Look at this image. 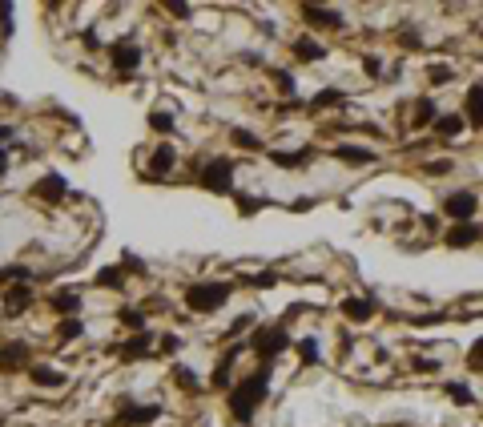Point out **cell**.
I'll list each match as a JSON object with an SVG mask.
<instances>
[{
	"mask_svg": "<svg viewBox=\"0 0 483 427\" xmlns=\"http://www.w3.org/2000/svg\"><path fill=\"white\" fill-rule=\"evenodd\" d=\"M8 17H13V4H0V20L8 24Z\"/></svg>",
	"mask_w": 483,
	"mask_h": 427,
	"instance_id": "cell-46",
	"label": "cell"
},
{
	"mask_svg": "<svg viewBox=\"0 0 483 427\" xmlns=\"http://www.w3.org/2000/svg\"><path fill=\"white\" fill-rule=\"evenodd\" d=\"M294 351H298V355H302V363H310V367L318 363V339H298V343H294Z\"/></svg>",
	"mask_w": 483,
	"mask_h": 427,
	"instance_id": "cell-32",
	"label": "cell"
},
{
	"mask_svg": "<svg viewBox=\"0 0 483 427\" xmlns=\"http://www.w3.org/2000/svg\"><path fill=\"white\" fill-rule=\"evenodd\" d=\"M314 206H318V202H314V197H298V202H294V206H290V210H294V214H302V210H314Z\"/></svg>",
	"mask_w": 483,
	"mask_h": 427,
	"instance_id": "cell-43",
	"label": "cell"
},
{
	"mask_svg": "<svg viewBox=\"0 0 483 427\" xmlns=\"http://www.w3.org/2000/svg\"><path fill=\"white\" fill-rule=\"evenodd\" d=\"M427 77H431V85H447L455 73H451L447 65H431V69H427Z\"/></svg>",
	"mask_w": 483,
	"mask_h": 427,
	"instance_id": "cell-38",
	"label": "cell"
},
{
	"mask_svg": "<svg viewBox=\"0 0 483 427\" xmlns=\"http://www.w3.org/2000/svg\"><path fill=\"white\" fill-rule=\"evenodd\" d=\"M294 57L314 65V61H322V57H326V49H322L318 41H310V36H298V41H294Z\"/></svg>",
	"mask_w": 483,
	"mask_h": 427,
	"instance_id": "cell-24",
	"label": "cell"
},
{
	"mask_svg": "<svg viewBox=\"0 0 483 427\" xmlns=\"http://www.w3.org/2000/svg\"><path fill=\"white\" fill-rule=\"evenodd\" d=\"M302 20H310L314 29H342V13L326 4H302Z\"/></svg>",
	"mask_w": 483,
	"mask_h": 427,
	"instance_id": "cell-8",
	"label": "cell"
},
{
	"mask_svg": "<svg viewBox=\"0 0 483 427\" xmlns=\"http://www.w3.org/2000/svg\"><path fill=\"white\" fill-rule=\"evenodd\" d=\"M177 346H181V343H177V335H161V351H169V355H174Z\"/></svg>",
	"mask_w": 483,
	"mask_h": 427,
	"instance_id": "cell-44",
	"label": "cell"
},
{
	"mask_svg": "<svg viewBox=\"0 0 483 427\" xmlns=\"http://www.w3.org/2000/svg\"><path fill=\"white\" fill-rule=\"evenodd\" d=\"M80 335H85V323H80L77 314H73V318H64L61 327H57V339H80Z\"/></svg>",
	"mask_w": 483,
	"mask_h": 427,
	"instance_id": "cell-31",
	"label": "cell"
},
{
	"mask_svg": "<svg viewBox=\"0 0 483 427\" xmlns=\"http://www.w3.org/2000/svg\"><path fill=\"white\" fill-rule=\"evenodd\" d=\"M374 311H379L374 298H342V314H346L351 323H370V314Z\"/></svg>",
	"mask_w": 483,
	"mask_h": 427,
	"instance_id": "cell-16",
	"label": "cell"
},
{
	"mask_svg": "<svg viewBox=\"0 0 483 427\" xmlns=\"http://www.w3.org/2000/svg\"><path fill=\"white\" fill-rule=\"evenodd\" d=\"M24 367H32L29 343H4L0 346V371H24Z\"/></svg>",
	"mask_w": 483,
	"mask_h": 427,
	"instance_id": "cell-7",
	"label": "cell"
},
{
	"mask_svg": "<svg viewBox=\"0 0 483 427\" xmlns=\"http://www.w3.org/2000/svg\"><path fill=\"white\" fill-rule=\"evenodd\" d=\"M13 137V125H0V141H8Z\"/></svg>",
	"mask_w": 483,
	"mask_h": 427,
	"instance_id": "cell-48",
	"label": "cell"
},
{
	"mask_svg": "<svg viewBox=\"0 0 483 427\" xmlns=\"http://www.w3.org/2000/svg\"><path fill=\"white\" fill-rule=\"evenodd\" d=\"M4 174H8V153L0 149V178H4Z\"/></svg>",
	"mask_w": 483,
	"mask_h": 427,
	"instance_id": "cell-47",
	"label": "cell"
},
{
	"mask_svg": "<svg viewBox=\"0 0 483 427\" xmlns=\"http://www.w3.org/2000/svg\"><path fill=\"white\" fill-rule=\"evenodd\" d=\"M463 121H471L475 130H483V81H475L467 89V117Z\"/></svg>",
	"mask_w": 483,
	"mask_h": 427,
	"instance_id": "cell-19",
	"label": "cell"
},
{
	"mask_svg": "<svg viewBox=\"0 0 483 427\" xmlns=\"http://www.w3.org/2000/svg\"><path fill=\"white\" fill-rule=\"evenodd\" d=\"M363 69H367L370 77H379V73H383V65H379V57H363Z\"/></svg>",
	"mask_w": 483,
	"mask_h": 427,
	"instance_id": "cell-41",
	"label": "cell"
},
{
	"mask_svg": "<svg viewBox=\"0 0 483 427\" xmlns=\"http://www.w3.org/2000/svg\"><path fill=\"white\" fill-rule=\"evenodd\" d=\"M117 318H121V327H129V330H133V335H141V330H149V327H145V314H141V311H133V307H125V311L117 314Z\"/></svg>",
	"mask_w": 483,
	"mask_h": 427,
	"instance_id": "cell-28",
	"label": "cell"
},
{
	"mask_svg": "<svg viewBox=\"0 0 483 427\" xmlns=\"http://www.w3.org/2000/svg\"><path fill=\"white\" fill-rule=\"evenodd\" d=\"M230 137H234V146L238 149H250V153H266V146H262V137L258 133H250V130H230Z\"/></svg>",
	"mask_w": 483,
	"mask_h": 427,
	"instance_id": "cell-25",
	"label": "cell"
},
{
	"mask_svg": "<svg viewBox=\"0 0 483 427\" xmlns=\"http://www.w3.org/2000/svg\"><path fill=\"white\" fill-rule=\"evenodd\" d=\"M415 371H439V363H431V359H415Z\"/></svg>",
	"mask_w": 483,
	"mask_h": 427,
	"instance_id": "cell-45",
	"label": "cell"
},
{
	"mask_svg": "<svg viewBox=\"0 0 483 427\" xmlns=\"http://www.w3.org/2000/svg\"><path fill=\"white\" fill-rule=\"evenodd\" d=\"M121 270H125V274H145V270H149V266H145L141 258H137V254H133V250H129L125 258H121Z\"/></svg>",
	"mask_w": 483,
	"mask_h": 427,
	"instance_id": "cell-36",
	"label": "cell"
},
{
	"mask_svg": "<svg viewBox=\"0 0 483 427\" xmlns=\"http://www.w3.org/2000/svg\"><path fill=\"white\" fill-rule=\"evenodd\" d=\"M149 343H153V335H149V330H141V335L125 339V343H121V346H113V351H117V359L133 363V359H145V355H149Z\"/></svg>",
	"mask_w": 483,
	"mask_h": 427,
	"instance_id": "cell-12",
	"label": "cell"
},
{
	"mask_svg": "<svg viewBox=\"0 0 483 427\" xmlns=\"http://www.w3.org/2000/svg\"><path fill=\"white\" fill-rule=\"evenodd\" d=\"M250 346H254V355L262 363H270L290 346V335H286V327H258L254 339H250Z\"/></svg>",
	"mask_w": 483,
	"mask_h": 427,
	"instance_id": "cell-3",
	"label": "cell"
},
{
	"mask_svg": "<svg viewBox=\"0 0 483 427\" xmlns=\"http://www.w3.org/2000/svg\"><path fill=\"white\" fill-rule=\"evenodd\" d=\"M109 61H113V69H117V73H133V69L141 65V49H137V45H113L109 49Z\"/></svg>",
	"mask_w": 483,
	"mask_h": 427,
	"instance_id": "cell-10",
	"label": "cell"
},
{
	"mask_svg": "<svg viewBox=\"0 0 483 427\" xmlns=\"http://www.w3.org/2000/svg\"><path fill=\"white\" fill-rule=\"evenodd\" d=\"M447 395L455 403H475V391H471L467 383H447Z\"/></svg>",
	"mask_w": 483,
	"mask_h": 427,
	"instance_id": "cell-34",
	"label": "cell"
},
{
	"mask_svg": "<svg viewBox=\"0 0 483 427\" xmlns=\"http://www.w3.org/2000/svg\"><path fill=\"white\" fill-rule=\"evenodd\" d=\"M330 105H342V93H338V89H322L318 97L310 101V109H314V113H322V109H330Z\"/></svg>",
	"mask_w": 483,
	"mask_h": 427,
	"instance_id": "cell-29",
	"label": "cell"
},
{
	"mask_svg": "<svg viewBox=\"0 0 483 427\" xmlns=\"http://www.w3.org/2000/svg\"><path fill=\"white\" fill-rule=\"evenodd\" d=\"M330 158H338V162H346V165H370L379 153H374V149H363V146H335Z\"/></svg>",
	"mask_w": 483,
	"mask_h": 427,
	"instance_id": "cell-15",
	"label": "cell"
},
{
	"mask_svg": "<svg viewBox=\"0 0 483 427\" xmlns=\"http://www.w3.org/2000/svg\"><path fill=\"white\" fill-rule=\"evenodd\" d=\"M467 367H471V371H483V339L471 343V351H467Z\"/></svg>",
	"mask_w": 483,
	"mask_h": 427,
	"instance_id": "cell-37",
	"label": "cell"
},
{
	"mask_svg": "<svg viewBox=\"0 0 483 427\" xmlns=\"http://www.w3.org/2000/svg\"><path fill=\"white\" fill-rule=\"evenodd\" d=\"M431 125H435V133H439V137H447V141H451V137H459V133L467 130V121L459 113H439Z\"/></svg>",
	"mask_w": 483,
	"mask_h": 427,
	"instance_id": "cell-21",
	"label": "cell"
},
{
	"mask_svg": "<svg viewBox=\"0 0 483 427\" xmlns=\"http://www.w3.org/2000/svg\"><path fill=\"white\" fill-rule=\"evenodd\" d=\"M241 355V346H234V351H225L222 359H218V367H214V387H230V371H234V359Z\"/></svg>",
	"mask_w": 483,
	"mask_h": 427,
	"instance_id": "cell-22",
	"label": "cell"
},
{
	"mask_svg": "<svg viewBox=\"0 0 483 427\" xmlns=\"http://www.w3.org/2000/svg\"><path fill=\"white\" fill-rule=\"evenodd\" d=\"M153 419H161V407H153V403H129V407L117 411L121 427H149Z\"/></svg>",
	"mask_w": 483,
	"mask_h": 427,
	"instance_id": "cell-6",
	"label": "cell"
},
{
	"mask_svg": "<svg viewBox=\"0 0 483 427\" xmlns=\"http://www.w3.org/2000/svg\"><path fill=\"white\" fill-rule=\"evenodd\" d=\"M202 186H206L209 194H234V162L230 158H214V162L202 169Z\"/></svg>",
	"mask_w": 483,
	"mask_h": 427,
	"instance_id": "cell-4",
	"label": "cell"
},
{
	"mask_svg": "<svg viewBox=\"0 0 483 427\" xmlns=\"http://www.w3.org/2000/svg\"><path fill=\"white\" fill-rule=\"evenodd\" d=\"M29 302H32V286L29 282H20V286H8V290H4V307H8V314H20Z\"/></svg>",
	"mask_w": 483,
	"mask_h": 427,
	"instance_id": "cell-20",
	"label": "cell"
},
{
	"mask_svg": "<svg viewBox=\"0 0 483 427\" xmlns=\"http://www.w3.org/2000/svg\"><path fill=\"white\" fill-rule=\"evenodd\" d=\"M250 286H262V290H266V286H278V282H282V274H278V270H262V274H250Z\"/></svg>",
	"mask_w": 483,
	"mask_h": 427,
	"instance_id": "cell-35",
	"label": "cell"
},
{
	"mask_svg": "<svg viewBox=\"0 0 483 427\" xmlns=\"http://www.w3.org/2000/svg\"><path fill=\"white\" fill-rule=\"evenodd\" d=\"M230 295H234V286L230 282H190L186 286V307H190L193 314H209V311H222L225 302H230Z\"/></svg>",
	"mask_w": 483,
	"mask_h": 427,
	"instance_id": "cell-2",
	"label": "cell"
},
{
	"mask_svg": "<svg viewBox=\"0 0 483 427\" xmlns=\"http://www.w3.org/2000/svg\"><path fill=\"white\" fill-rule=\"evenodd\" d=\"M165 8H169V13H174V17H190V4H177V0H169V4H165Z\"/></svg>",
	"mask_w": 483,
	"mask_h": 427,
	"instance_id": "cell-42",
	"label": "cell"
},
{
	"mask_svg": "<svg viewBox=\"0 0 483 427\" xmlns=\"http://www.w3.org/2000/svg\"><path fill=\"white\" fill-rule=\"evenodd\" d=\"M435 105H431V97H423V101H415V117H411V125H431L435 121Z\"/></svg>",
	"mask_w": 483,
	"mask_h": 427,
	"instance_id": "cell-27",
	"label": "cell"
},
{
	"mask_svg": "<svg viewBox=\"0 0 483 427\" xmlns=\"http://www.w3.org/2000/svg\"><path fill=\"white\" fill-rule=\"evenodd\" d=\"M234 202H238V210L246 214V218H254V214L266 206V197H250V194H234Z\"/></svg>",
	"mask_w": 483,
	"mask_h": 427,
	"instance_id": "cell-30",
	"label": "cell"
},
{
	"mask_svg": "<svg viewBox=\"0 0 483 427\" xmlns=\"http://www.w3.org/2000/svg\"><path fill=\"white\" fill-rule=\"evenodd\" d=\"M64 194H69V181H64L61 174H45V178L36 181V197H41V202H52V206H57Z\"/></svg>",
	"mask_w": 483,
	"mask_h": 427,
	"instance_id": "cell-13",
	"label": "cell"
},
{
	"mask_svg": "<svg viewBox=\"0 0 483 427\" xmlns=\"http://www.w3.org/2000/svg\"><path fill=\"white\" fill-rule=\"evenodd\" d=\"M266 158H270L274 165H282V169H302V165L314 162V149H294V153H282V149H266Z\"/></svg>",
	"mask_w": 483,
	"mask_h": 427,
	"instance_id": "cell-11",
	"label": "cell"
},
{
	"mask_svg": "<svg viewBox=\"0 0 483 427\" xmlns=\"http://www.w3.org/2000/svg\"><path fill=\"white\" fill-rule=\"evenodd\" d=\"M149 125H153L158 133H174L177 130V121L165 113V109H153V113H149Z\"/></svg>",
	"mask_w": 483,
	"mask_h": 427,
	"instance_id": "cell-33",
	"label": "cell"
},
{
	"mask_svg": "<svg viewBox=\"0 0 483 427\" xmlns=\"http://www.w3.org/2000/svg\"><path fill=\"white\" fill-rule=\"evenodd\" d=\"M270 395V367H258L254 375H246L230 391V415L238 424H254V411L262 407V399Z\"/></svg>",
	"mask_w": 483,
	"mask_h": 427,
	"instance_id": "cell-1",
	"label": "cell"
},
{
	"mask_svg": "<svg viewBox=\"0 0 483 427\" xmlns=\"http://www.w3.org/2000/svg\"><path fill=\"white\" fill-rule=\"evenodd\" d=\"M48 307L57 314H64V318H73L80 311V295L77 290H57V295H48Z\"/></svg>",
	"mask_w": 483,
	"mask_h": 427,
	"instance_id": "cell-18",
	"label": "cell"
},
{
	"mask_svg": "<svg viewBox=\"0 0 483 427\" xmlns=\"http://www.w3.org/2000/svg\"><path fill=\"white\" fill-rule=\"evenodd\" d=\"M174 162H177V149L165 141V146L153 149V158H149V174H153V178H165V174L174 169Z\"/></svg>",
	"mask_w": 483,
	"mask_h": 427,
	"instance_id": "cell-17",
	"label": "cell"
},
{
	"mask_svg": "<svg viewBox=\"0 0 483 427\" xmlns=\"http://www.w3.org/2000/svg\"><path fill=\"white\" fill-rule=\"evenodd\" d=\"M475 210H479V197L471 194V190H455V194L443 197V214L455 218V222H471Z\"/></svg>",
	"mask_w": 483,
	"mask_h": 427,
	"instance_id": "cell-5",
	"label": "cell"
},
{
	"mask_svg": "<svg viewBox=\"0 0 483 427\" xmlns=\"http://www.w3.org/2000/svg\"><path fill=\"white\" fill-rule=\"evenodd\" d=\"M479 238H483V234H479L475 222H455V226L447 230V246L451 250H467V246H475Z\"/></svg>",
	"mask_w": 483,
	"mask_h": 427,
	"instance_id": "cell-9",
	"label": "cell"
},
{
	"mask_svg": "<svg viewBox=\"0 0 483 427\" xmlns=\"http://www.w3.org/2000/svg\"><path fill=\"white\" fill-rule=\"evenodd\" d=\"M29 379H32V383H36V387H52V391L69 383V375H64V371H57V367H45V363H36V367H29Z\"/></svg>",
	"mask_w": 483,
	"mask_h": 427,
	"instance_id": "cell-14",
	"label": "cell"
},
{
	"mask_svg": "<svg viewBox=\"0 0 483 427\" xmlns=\"http://www.w3.org/2000/svg\"><path fill=\"white\" fill-rule=\"evenodd\" d=\"M169 375H174L177 387H186L190 395L202 391V379H197V371H193V367H186V363H174V371H169Z\"/></svg>",
	"mask_w": 483,
	"mask_h": 427,
	"instance_id": "cell-23",
	"label": "cell"
},
{
	"mask_svg": "<svg viewBox=\"0 0 483 427\" xmlns=\"http://www.w3.org/2000/svg\"><path fill=\"white\" fill-rule=\"evenodd\" d=\"M274 81H278V93H294V77H290L286 69H278V73H274Z\"/></svg>",
	"mask_w": 483,
	"mask_h": 427,
	"instance_id": "cell-39",
	"label": "cell"
},
{
	"mask_svg": "<svg viewBox=\"0 0 483 427\" xmlns=\"http://www.w3.org/2000/svg\"><path fill=\"white\" fill-rule=\"evenodd\" d=\"M97 286H105V290H121V286H125V270H121V266H101V270H97Z\"/></svg>",
	"mask_w": 483,
	"mask_h": 427,
	"instance_id": "cell-26",
	"label": "cell"
},
{
	"mask_svg": "<svg viewBox=\"0 0 483 427\" xmlns=\"http://www.w3.org/2000/svg\"><path fill=\"white\" fill-rule=\"evenodd\" d=\"M254 327V314H241V318H234V323H230V330H225V335H241V330H250Z\"/></svg>",
	"mask_w": 483,
	"mask_h": 427,
	"instance_id": "cell-40",
	"label": "cell"
}]
</instances>
